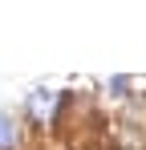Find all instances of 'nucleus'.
<instances>
[{
	"label": "nucleus",
	"mask_w": 146,
	"mask_h": 150,
	"mask_svg": "<svg viewBox=\"0 0 146 150\" xmlns=\"http://www.w3.org/2000/svg\"><path fill=\"white\" fill-rule=\"evenodd\" d=\"M28 110H33V118H49V110H53V93L37 89V93H33V101H28Z\"/></svg>",
	"instance_id": "f257e3e1"
},
{
	"label": "nucleus",
	"mask_w": 146,
	"mask_h": 150,
	"mask_svg": "<svg viewBox=\"0 0 146 150\" xmlns=\"http://www.w3.org/2000/svg\"><path fill=\"white\" fill-rule=\"evenodd\" d=\"M12 142H16V126L12 118H0V150H12Z\"/></svg>",
	"instance_id": "f03ea898"
}]
</instances>
